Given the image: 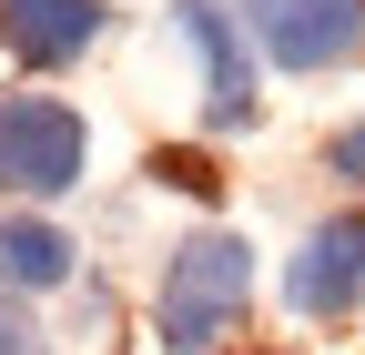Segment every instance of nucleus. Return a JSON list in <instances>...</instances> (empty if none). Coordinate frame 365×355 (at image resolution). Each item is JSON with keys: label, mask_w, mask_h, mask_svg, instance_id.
I'll return each instance as SVG.
<instances>
[{"label": "nucleus", "mask_w": 365, "mask_h": 355, "mask_svg": "<svg viewBox=\"0 0 365 355\" xmlns=\"http://www.w3.org/2000/svg\"><path fill=\"white\" fill-rule=\"evenodd\" d=\"M244 294H254V244L244 234H182L173 264H163V345L173 355H213L234 335Z\"/></svg>", "instance_id": "f257e3e1"}, {"label": "nucleus", "mask_w": 365, "mask_h": 355, "mask_svg": "<svg viewBox=\"0 0 365 355\" xmlns=\"http://www.w3.org/2000/svg\"><path fill=\"white\" fill-rule=\"evenodd\" d=\"M81 163H91V132L71 102H41V92H11L0 102V193H21V203H51L81 183Z\"/></svg>", "instance_id": "f03ea898"}, {"label": "nucleus", "mask_w": 365, "mask_h": 355, "mask_svg": "<svg viewBox=\"0 0 365 355\" xmlns=\"http://www.w3.org/2000/svg\"><path fill=\"white\" fill-rule=\"evenodd\" d=\"M182 41L203 51V122L213 132H244L254 122V41L223 0H182Z\"/></svg>", "instance_id": "20e7f679"}, {"label": "nucleus", "mask_w": 365, "mask_h": 355, "mask_svg": "<svg viewBox=\"0 0 365 355\" xmlns=\"http://www.w3.org/2000/svg\"><path fill=\"white\" fill-rule=\"evenodd\" d=\"M335 173H345L355 193H365V122H345V143H335Z\"/></svg>", "instance_id": "1a4fd4ad"}, {"label": "nucleus", "mask_w": 365, "mask_h": 355, "mask_svg": "<svg viewBox=\"0 0 365 355\" xmlns=\"http://www.w3.org/2000/svg\"><path fill=\"white\" fill-rule=\"evenodd\" d=\"M274 71H335L365 51V0H223Z\"/></svg>", "instance_id": "7ed1b4c3"}, {"label": "nucleus", "mask_w": 365, "mask_h": 355, "mask_svg": "<svg viewBox=\"0 0 365 355\" xmlns=\"http://www.w3.org/2000/svg\"><path fill=\"white\" fill-rule=\"evenodd\" d=\"M0 41H11L21 61H81L91 41H102V0H0Z\"/></svg>", "instance_id": "423d86ee"}, {"label": "nucleus", "mask_w": 365, "mask_h": 355, "mask_svg": "<svg viewBox=\"0 0 365 355\" xmlns=\"http://www.w3.org/2000/svg\"><path fill=\"white\" fill-rule=\"evenodd\" d=\"M0 355H51V335H41L21 304H0Z\"/></svg>", "instance_id": "6e6552de"}, {"label": "nucleus", "mask_w": 365, "mask_h": 355, "mask_svg": "<svg viewBox=\"0 0 365 355\" xmlns=\"http://www.w3.org/2000/svg\"><path fill=\"white\" fill-rule=\"evenodd\" d=\"M71 284V244L41 213H0V294H51Z\"/></svg>", "instance_id": "0eeeda50"}, {"label": "nucleus", "mask_w": 365, "mask_h": 355, "mask_svg": "<svg viewBox=\"0 0 365 355\" xmlns=\"http://www.w3.org/2000/svg\"><path fill=\"white\" fill-rule=\"evenodd\" d=\"M284 304L294 315H355L365 304V213H335L304 234V254L284 264Z\"/></svg>", "instance_id": "39448f33"}]
</instances>
